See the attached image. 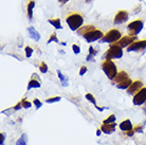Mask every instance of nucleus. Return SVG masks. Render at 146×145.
<instances>
[{
	"instance_id": "6",
	"label": "nucleus",
	"mask_w": 146,
	"mask_h": 145,
	"mask_svg": "<svg viewBox=\"0 0 146 145\" xmlns=\"http://www.w3.org/2000/svg\"><path fill=\"white\" fill-rule=\"evenodd\" d=\"M143 21L142 20H135V21H131L129 25H127V29L129 31V35H133V36H137L143 29Z\"/></svg>"
},
{
	"instance_id": "17",
	"label": "nucleus",
	"mask_w": 146,
	"mask_h": 145,
	"mask_svg": "<svg viewBox=\"0 0 146 145\" xmlns=\"http://www.w3.org/2000/svg\"><path fill=\"white\" fill-rule=\"evenodd\" d=\"M48 21H49V23H50V25H53L55 29H57V30H62V25H60V19H59V18H51V19H49Z\"/></svg>"
},
{
	"instance_id": "14",
	"label": "nucleus",
	"mask_w": 146,
	"mask_h": 145,
	"mask_svg": "<svg viewBox=\"0 0 146 145\" xmlns=\"http://www.w3.org/2000/svg\"><path fill=\"white\" fill-rule=\"evenodd\" d=\"M120 128H121V130L122 131L127 132V131L133 129V126H132V123L129 120H125V121H123V122H121Z\"/></svg>"
},
{
	"instance_id": "26",
	"label": "nucleus",
	"mask_w": 146,
	"mask_h": 145,
	"mask_svg": "<svg viewBox=\"0 0 146 145\" xmlns=\"http://www.w3.org/2000/svg\"><path fill=\"white\" fill-rule=\"evenodd\" d=\"M52 41H55V43H58V44H60L59 43L58 38H57V36H56V33H52L51 36H50V38H49V40H48V44H51Z\"/></svg>"
},
{
	"instance_id": "36",
	"label": "nucleus",
	"mask_w": 146,
	"mask_h": 145,
	"mask_svg": "<svg viewBox=\"0 0 146 145\" xmlns=\"http://www.w3.org/2000/svg\"><path fill=\"white\" fill-rule=\"evenodd\" d=\"M135 129H131V130L127 131V136H128V137H132V136H133V134H135Z\"/></svg>"
},
{
	"instance_id": "2",
	"label": "nucleus",
	"mask_w": 146,
	"mask_h": 145,
	"mask_svg": "<svg viewBox=\"0 0 146 145\" xmlns=\"http://www.w3.org/2000/svg\"><path fill=\"white\" fill-rule=\"evenodd\" d=\"M102 69L109 80H113L115 77V75L117 74V66H115V64L111 59H105V61H103Z\"/></svg>"
},
{
	"instance_id": "5",
	"label": "nucleus",
	"mask_w": 146,
	"mask_h": 145,
	"mask_svg": "<svg viewBox=\"0 0 146 145\" xmlns=\"http://www.w3.org/2000/svg\"><path fill=\"white\" fill-rule=\"evenodd\" d=\"M103 36H104V34H103L102 31L95 29L94 27L91 30H89L86 34L83 35V37L87 40L88 43H92V41H95V40H101Z\"/></svg>"
},
{
	"instance_id": "10",
	"label": "nucleus",
	"mask_w": 146,
	"mask_h": 145,
	"mask_svg": "<svg viewBox=\"0 0 146 145\" xmlns=\"http://www.w3.org/2000/svg\"><path fill=\"white\" fill-rule=\"evenodd\" d=\"M129 18V14H128L127 11H124V10H121L117 13L115 17H114V23L115 25H121V23H124L126 22Z\"/></svg>"
},
{
	"instance_id": "11",
	"label": "nucleus",
	"mask_w": 146,
	"mask_h": 145,
	"mask_svg": "<svg viewBox=\"0 0 146 145\" xmlns=\"http://www.w3.org/2000/svg\"><path fill=\"white\" fill-rule=\"evenodd\" d=\"M142 88H143L142 82H141V80H135V82H132L131 85L127 88V92L129 94H133V93L139 92Z\"/></svg>"
},
{
	"instance_id": "20",
	"label": "nucleus",
	"mask_w": 146,
	"mask_h": 145,
	"mask_svg": "<svg viewBox=\"0 0 146 145\" xmlns=\"http://www.w3.org/2000/svg\"><path fill=\"white\" fill-rule=\"evenodd\" d=\"M57 74H58V77H59V80H60V82H62V86L64 87H67L68 85H69V82H68V78H67L65 75H62V72L59 71V70H57Z\"/></svg>"
},
{
	"instance_id": "19",
	"label": "nucleus",
	"mask_w": 146,
	"mask_h": 145,
	"mask_svg": "<svg viewBox=\"0 0 146 145\" xmlns=\"http://www.w3.org/2000/svg\"><path fill=\"white\" fill-rule=\"evenodd\" d=\"M96 53H98V51L95 50L94 48L91 46V47L89 48V54H88L87 59H86V61H89V62L93 61V58H94V56L96 55Z\"/></svg>"
},
{
	"instance_id": "7",
	"label": "nucleus",
	"mask_w": 146,
	"mask_h": 145,
	"mask_svg": "<svg viewBox=\"0 0 146 145\" xmlns=\"http://www.w3.org/2000/svg\"><path fill=\"white\" fill-rule=\"evenodd\" d=\"M145 102H146V87H143L133 96V104L135 106H140L142 105L143 103H145Z\"/></svg>"
},
{
	"instance_id": "28",
	"label": "nucleus",
	"mask_w": 146,
	"mask_h": 145,
	"mask_svg": "<svg viewBox=\"0 0 146 145\" xmlns=\"http://www.w3.org/2000/svg\"><path fill=\"white\" fill-rule=\"evenodd\" d=\"M60 100H62L60 96H55V98H48V100H46V103L51 104V103H55V102H59Z\"/></svg>"
},
{
	"instance_id": "15",
	"label": "nucleus",
	"mask_w": 146,
	"mask_h": 145,
	"mask_svg": "<svg viewBox=\"0 0 146 145\" xmlns=\"http://www.w3.org/2000/svg\"><path fill=\"white\" fill-rule=\"evenodd\" d=\"M28 31H29V36L31 37L33 40H35V41H38V40L40 39V34L37 32L36 30L34 29L33 27H30L29 29H28Z\"/></svg>"
},
{
	"instance_id": "37",
	"label": "nucleus",
	"mask_w": 146,
	"mask_h": 145,
	"mask_svg": "<svg viewBox=\"0 0 146 145\" xmlns=\"http://www.w3.org/2000/svg\"><path fill=\"white\" fill-rule=\"evenodd\" d=\"M59 1V3H62V4H65V3H67L68 1H70V0H58Z\"/></svg>"
},
{
	"instance_id": "38",
	"label": "nucleus",
	"mask_w": 146,
	"mask_h": 145,
	"mask_svg": "<svg viewBox=\"0 0 146 145\" xmlns=\"http://www.w3.org/2000/svg\"><path fill=\"white\" fill-rule=\"evenodd\" d=\"M95 108H96V109H99V111H103V110L105 109V108H104V107H99V106H98V105H95Z\"/></svg>"
},
{
	"instance_id": "4",
	"label": "nucleus",
	"mask_w": 146,
	"mask_h": 145,
	"mask_svg": "<svg viewBox=\"0 0 146 145\" xmlns=\"http://www.w3.org/2000/svg\"><path fill=\"white\" fill-rule=\"evenodd\" d=\"M122 56H123V48L117 44H113L110 46L104 57L105 59H114V58H121Z\"/></svg>"
},
{
	"instance_id": "41",
	"label": "nucleus",
	"mask_w": 146,
	"mask_h": 145,
	"mask_svg": "<svg viewBox=\"0 0 146 145\" xmlns=\"http://www.w3.org/2000/svg\"><path fill=\"white\" fill-rule=\"evenodd\" d=\"M145 113H146V108H145Z\"/></svg>"
},
{
	"instance_id": "12",
	"label": "nucleus",
	"mask_w": 146,
	"mask_h": 145,
	"mask_svg": "<svg viewBox=\"0 0 146 145\" xmlns=\"http://www.w3.org/2000/svg\"><path fill=\"white\" fill-rule=\"evenodd\" d=\"M115 123H111V124H103L101 126V130L102 132H104L105 134H111L112 132H114L115 130Z\"/></svg>"
},
{
	"instance_id": "24",
	"label": "nucleus",
	"mask_w": 146,
	"mask_h": 145,
	"mask_svg": "<svg viewBox=\"0 0 146 145\" xmlns=\"http://www.w3.org/2000/svg\"><path fill=\"white\" fill-rule=\"evenodd\" d=\"M39 70L41 73H47L48 72V65L44 62H41L39 64Z\"/></svg>"
},
{
	"instance_id": "21",
	"label": "nucleus",
	"mask_w": 146,
	"mask_h": 145,
	"mask_svg": "<svg viewBox=\"0 0 146 145\" xmlns=\"http://www.w3.org/2000/svg\"><path fill=\"white\" fill-rule=\"evenodd\" d=\"M40 87V83L36 80H31L28 84V90L32 89V88H39Z\"/></svg>"
},
{
	"instance_id": "29",
	"label": "nucleus",
	"mask_w": 146,
	"mask_h": 145,
	"mask_svg": "<svg viewBox=\"0 0 146 145\" xmlns=\"http://www.w3.org/2000/svg\"><path fill=\"white\" fill-rule=\"evenodd\" d=\"M25 51H26V56L27 57H31L32 56V54H33V49H32V47H26V49H25Z\"/></svg>"
},
{
	"instance_id": "27",
	"label": "nucleus",
	"mask_w": 146,
	"mask_h": 145,
	"mask_svg": "<svg viewBox=\"0 0 146 145\" xmlns=\"http://www.w3.org/2000/svg\"><path fill=\"white\" fill-rule=\"evenodd\" d=\"M85 98H87V100H88L89 102H90V103H92V104H94V106L96 105V101H95V98L91 94V93H87Z\"/></svg>"
},
{
	"instance_id": "1",
	"label": "nucleus",
	"mask_w": 146,
	"mask_h": 145,
	"mask_svg": "<svg viewBox=\"0 0 146 145\" xmlns=\"http://www.w3.org/2000/svg\"><path fill=\"white\" fill-rule=\"evenodd\" d=\"M66 22L72 31H77L83 27L84 17L78 13H71L66 17Z\"/></svg>"
},
{
	"instance_id": "40",
	"label": "nucleus",
	"mask_w": 146,
	"mask_h": 145,
	"mask_svg": "<svg viewBox=\"0 0 146 145\" xmlns=\"http://www.w3.org/2000/svg\"><path fill=\"white\" fill-rule=\"evenodd\" d=\"M90 1H91V0H86V2H90Z\"/></svg>"
},
{
	"instance_id": "32",
	"label": "nucleus",
	"mask_w": 146,
	"mask_h": 145,
	"mask_svg": "<svg viewBox=\"0 0 146 145\" xmlns=\"http://www.w3.org/2000/svg\"><path fill=\"white\" fill-rule=\"evenodd\" d=\"M87 71H88V68H87V67H85V66H83V67L80 68V76L85 75V73L87 72Z\"/></svg>"
},
{
	"instance_id": "35",
	"label": "nucleus",
	"mask_w": 146,
	"mask_h": 145,
	"mask_svg": "<svg viewBox=\"0 0 146 145\" xmlns=\"http://www.w3.org/2000/svg\"><path fill=\"white\" fill-rule=\"evenodd\" d=\"M21 108H23V107H22L21 102H18V103H17V105H15L14 110H20V109H21Z\"/></svg>"
},
{
	"instance_id": "8",
	"label": "nucleus",
	"mask_w": 146,
	"mask_h": 145,
	"mask_svg": "<svg viewBox=\"0 0 146 145\" xmlns=\"http://www.w3.org/2000/svg\"><path fill=\"white\" fill-rule=\"evenodd\" d=\"M135 40H137V36H133V35H126V36H122L119 41H117L115 44L119 45L120 47L122 48H125V47H129L132 43H135Z\"/></svg>"
},
{
	"instance_id": "25",
	"label": "nucleus",
	"mask_w": 146,
	"mask_h": 145,
	"mask_svg": "<svg viewBox=\"0 0 146 145\" xmlns=\"http://www.w3.org/2000/svg\"><path fill=\"white\" fill-rule=\"evenodd\" d=\"M20 102H21V104H22V107H23V108H26V109L30 108V107L32 106V103H31L30 101H28L27 98H22Z\"/></svg>"
},
{
	"instance_id": "13",
	"label": "nucleus",
	"mask_w": 146,
	"mask_h": 145,
	"mask_svg": "<svg viewBox=\"0 0 146 145\" xmlns=\"http://www.w3.org/2000/svg\"><path fill=\"white\" fill-rule=\"evenodd\" d=\"M128 78V74L125 71H120V72H117V74L115 75V77L112 80V82L114 84H120L121 82H123V80H127Z\"/></svg>"
},
{
	"instance_id": "31",
	"label": "nucleus",
	"mask_w": 146,
	"mask_h": 145,
	"mask_svg": "<svg viewBox=\"0 0 146 145\" xmlns=\"http://www.w3.org/2000/svg\"><path fill=\"white\" fill-rule=\"evenodd\" d=\"M72 49H73V52H74L75 54H78L80 52V46H77V45H73Z\"/></svg>"
},
{
	"instance_id": "30",
	"label": "nucleus",
	"mask_w": 146,
	"mask_h": 145,
	"mask_svg": "<svg viewBox=\"0 0 146 145\" xmlns=\"http://www.w3.org/2000/svg\"><path fill=\"white\" fill-rule=\"evenodd\" d=\"M33 103H34V105H35V107H36V109H39L41 106H42V103L38 100V98H35L33 101Z\"/></svg>"
},
{
	"instance_id": "33",
	"label": "nucleus",
	"mask_w": 146,
	"mask_h": 145,
	"mask_svg": "<svg viewBox=\"0 0 146 145\" xmlns=\"http://www.w3.org/2000/svg\"><path fill=\"white\" fill-rule=\"evenodd\" d=\"M133 129H135V132H140V134H141V132H143V128H142V126H141V125H138V126H135Z\"/></svg>"
},
{
	"instance_id": "22",
	"label": "nucleus",
	"mask_w": 146,
	"mask_h": 145,
	"mask_svg": "<svg viewBox=\"0 0 146 145\" xmlns=\"http://www.w3.org/2000/svg\"><path fill=\"white\" fill-rule=\"evenodd\" d=\"M27 143H28V137L26 134H23L18 141L16 142V145H27Z\"/></svg>"
},
{
	"instance_id": "23",
	"label": "nucleus",
	"mask_w": 146,
	"mask_h": 145,
	"mask_svg": "<svg viewBox=\"0 0 146 145\" xmlns=\"http://www.w3.org/2000/svg\"><path fill=\"white\" fill-rule=\"evenodd\" d=\"M115 116L114 114H111V116H109L108 118H107L106 120H104V122H103V124H111V123H114L115 122Z\"/></svg>"
},
{
	"instance_id": "18",
	"label": "nucleus",
	"mask_w": 146,
	"mask_h": 145,
	"mask_svg": "<svg viewBox=\"0 0 146 145\" xmlns=\"http://www.w3.org/2000/svg\"><path fill=\"white\" fill-rule=\"evenodd\" d=\"M131 84H132V80L128 77L127 80H123V82H121L120 84H117V87L119 88V89H127Z\"/></svg>"
},
{
	"instance_id": "3",
	"label": "nucleus",
	"mask_w": 146,
	"mask_h": 145,
	"mask_svg": "<svg viewBox=\"0 0 146 145\" xmlns=\"http://www.w3.org/2000/svg\"><path fill=\"white\" fill-rule=\"evenodd\" d=\"M122 38V33L117 29H112L108 31L106 34H104V36L102 37V39L100 40L102 44H105V43H109V44H115L117 41Z\"/></svg>"
},
{
	"instance_id": "16",
	"label": "nucleus",
	"mask_w": 146,
	"mask_h": 145,
	"mask_svg": "<svg viewBox=\"0 0 146 145\" xmlns=\"http://www.w3.org/2000/svg\"><path fill=\"white\" fill-rule=\"evenodd\" d=\"M34 7H35V1L34 0H30L28 2V5H27V12H28V18L32 19L33 17V10Z\"/></svg>"
},
{
	"instance_id": "39",
	"label": "nucleus",
	"mask_w": 146,
	"mask_h": 145,
	"mask_svg": "<svg viewBox=\"0 0 146 145\" xmlns=\"http://www.w3.org/2000/svg\"><path fill=\"white\" fill-rule=\"evenodd\" d=\"M101 132H102V130H101V129H99V130L96 131V134H98V136H101Z\"/></svg>"
},
{
	"instance_id": "34",
	"label": "nucleus",
	"mask_w": 146,
	"mask_h": 145,
	"mask_svg": "<svg viewBox=\"0 0 146 145\" xmlns=\"http://www.w3.org/2000/svg\"><path fill=\"white\" fill-rule=\"evenodd\" d=\"M4 139H5V134H0V145H4Z\"/></svg>"
},
{
	"instance_id": "9",
	"label": "nucleus",
	"mask_w": 146,
	"mask_h": 145,
	"mask_svg": "<svg viewBox=\"0 0 146 145\" xmlns=\"http://www.w3.org/2000/svg\"><path fill=\"white\" fill-rule=\"evenodd\" d=\"M146 48V40H135L127 48L128 52H135V51L144 50Z\"/></svg>"
}]
</instances>
